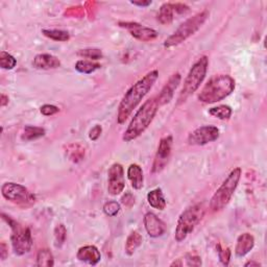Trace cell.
Returning <instances> with one entry per match:
<instances>
[{
	"instance_id": "cell-17",
	"label": "cell",
	"mask_w": 267,
	"mask_h": 267,
	"mask_svg": "<svg viewBox=\"0 0 267 267\" xmlns=\"http://www.w3.org/2000/svg\"><path fill=\"white\" fill-rule=\"evenodd\" d=\"M33 65L35 68L40 69V70H51V69H55L60 67L61 61L53 54L41 53L35 56Z\"/></svg>"
},
{
	"instance_id": "cell-7",
	"label": "cell",
	"mask_w": 267,
	"mask_h": 267,
	"mask_svg": "<svg viewBox=\"0 0 267 267\" xmlns=\"http://www.w3.org/2000/svg\"><path fill=\"white\" fill-rule=\"evenodd\" d=\"M208 66H209V58L207 55L201 56L193 64L189 73L185 78L182 91L179 96V103L185 102L188 97L196 92L197 89L201 87L207 75Z\"/></svg>"
},
{
	"instance_id": "cell-27",
	"label": "cell",
	"mask_w": 267,
	"mask_h": 267,
	"mask_svg": "<svg viewBox=\"0 0 267 267\" xmlns=\"http://www.w3.org/2000/svg\"><path fill=\"white\" fill-rule=\"evenodd\" d=\"M101 68V65L97 63H93L91 61H86V60H81L77 61L75 64V69L81 73L85 74H90L94 72L97 69Z\"/></svg>"
},
{
	"instance_id": "cell-40",
	"label": "cell",
	"mask_w": 267,
	"mask_h": 267,
	"mask_svg": "<svg viewBox=\"0 0 267 267\" xmlns=\"http://www.w3.org/2000/svg\"><path fill=\"white\" fill-rule=\"evenodd\" d=\"M261 264L259 262H256V261H249V262H246L244 264L245 267H249V266H260Z\"/></svg>"
},
{
	"instance_id": "cell-9",
	"label": "cell",
	"mask_w": 267,
	"mask_h": 267,
	"mask_svg": "<svg viewBox=\"0 0 267 267\" xmlns=\"http://www.w3.org/2000/svg\"><path fill=\"white\" fill-rule=\"evenodd\" d=\"M1 193L5 200L16 205L31 206L35 203V196L20 184L4 183L1 187Z\"/></svg>"
},
{
	"instance_id": "cell-6",
	"label": "cell",
	"mask_w": 267,
	"mask_h": 267,
	"mask_svg": "<svg viewBox=\"0 0 267 267\" xmlns=\"http://www.w3.org/2000/svg\"><path fill=\"white\" fill-rule=\"evenodd\" d=\"M204 215L205 208L202 204H196L187 208L177 219L174 231V239L177 242L184 241L187 236L191 234L195 226L200 223Z\"/></svg>"
},
{
	"instance_id": "cell-13",
	"label": "cell",
	"mask_w": 267,
	"mask_h": 267,
	"mask_svg": "<svg viewBox=\"0 0 267 267\" xmlns=\"http://www.w3.org/2000/svg\"><path fill=\"white\" fill-rule=\"evenodd\" d=\"M118 25L126 29L132 37L142 42L154 41L155 39H157L158 35H159L155 29L137 22H118Z\"/></svg>"
},
{
	"instance_id": "cell-15",
	"label": "cell",
	"mask_w": 267,
	"mask_h": 267,
	"mask_svg": "<svg viewBox=\"0 0 267 267\" xmlns=\"http://www.w3.org/2000/svg\"><path fill=\"white\" fill-rule=\"evenodd\" d=\"M182 80V76L180 73H174L170 76L169 80L163 87L161 93L157 97V101L159 106H164L168 103H170L173 97V93L176 90V88L179 87Z\"/></svg>"
},
{
	"instance_id": "cell-16",
	"label": "cell",
	"mask_w": 267,
	"mask_h": 267,
	"mask_svg": "<svg viewBox=\"0 0 267 267\" xmlns=\"http://www.w3.org/2000/svg\"><path fill=\"white\" fill-rule=\"evenodd\" d=\"M76 258L81 262L90 265H96L102 260V254L94 245L82 246L76 253Z\"/></svg>"
},
{
	"instance_id": "cell-1",
	"label": "cell",
	"mask_w": 267,
	"mask_h": 267,
	"mask_svg": "<svg viewBox=\"0 0 267 267\" xmlns=\"http://www.w3.org/2000/svg\"><path fill=\"white\" fill-rule=\"evenodd\" d=\"M159 77V71L152 70L146 73L139 81L135 83L122 97L118 107L117 122L122 124L131 116L137 106L141 103L145 95L152 90L155 83Z\"/></svg>"
},
{
	"instance_id": "cell-31",
	"label": "cell",
	"mask_w": 267,
	"mask_h": 267,
	"mask_svg": "<svg viewBox=\"0 0 267 267\" xmlns=\"http://www.w3.org/2000/svg\"><path fill=\"white\" fill-rule=\"evenodd\" d=\"M119 211H120V205L115 201L107 202L104 206V212L106 213V215L110 217L116 216L118 213H119Z\"/></svg>"
},
{
	"instance_id": "cell-5",
	"label": "cell",
	"mask_w": 267,
	"mask_h": 267,
	"mask_svg": "<svg viewBox=\"0 0 267 267\" xmlns=\"http://www.w3.org/2000/svg\"><path fill=\"white\" fill-rule=\"evenodd\" d=\"M209 15H210L209 11L205 9V11L188 19V20H186L184 23L180 25V27L177 28L171 36L166 39L163 44L164 47L170 48L185 42L187 39H189L196 32H199V29L205 24L207 19L209 18Z\"/></svg>"
},
{
	"instance_id": "cell-3",
	"label": "cell",
	"mask_w": 267,
	"mask_h": 267,
	"mask_svg": "<svg viewBox=\"0 0 267 267\" xmlns=\"http://www.w3.org/2000/svg\"><path fill=\"white\" fill-rule=\"evenodd\" d=\"M236 87L235 80L226 74L216 75L208 82L199 94V101L204 104L218 103L231 95Z\"/></svg>"
},
{
	"instance_id": "cell-4",
	"label": "cell",
	"mask_w": 267,
	"mask_h": 267,
	"mask_svg": "<svg viewBox=\"0 0 267 267\" xmlns=\"http://www.w3.org/2000/svg\"><path fill=\"white\" fill-rule=\"evenodd\" d=\"M241 174V168L236 167L226 176V179L222 182L218 189L216 190L210 201V209L213 212H219L229 205L237 187H238Z\"/></svg>"
},
{
	"instance_id": "cell-8",
	"label": "cell",
	"mask_w": 267,
	"mask_h": 267,
	"mask_svg": "<svg viewBox=\"0 0 267 267\" xmlns=\"http://www.w3.org/2000/svg\"><path fill=\"white\" fill-rule=\"evenodd\" d=\"M2 219L7 222V224L11 226L12 235H11V241L13 251L17 256H23L31 251L33 246V238H32V232L29 227H24L21 224H19L15 220H13L11 217L6 216L5 214H1Z\"/></svg>"
},
{
	"instance_id": "cell-11",
	"label": "cell",
	"mask_w": 267,
	"mask_h": 267,
	"mask_svg": "<svg viewBox=\"0 0 267 267\" xmlns=\"http://www.w3.org/2000/svg\"><path fill=\"white\" fill-rule=\"evenodd\" d=\"M125 187L124 169L121 164L114 163L107 171V192L116 196L123 192Z\"/></svg>"
},
{
	"instance_id": "cell-20",
	"label": "cell",
	"mask_w": 267,
	"mask_h": 267,
	"mask_svg": "<svg viewBox=\"0 0 267 267\" xmlns=\"http://www.w3.org/2000/svg\"><path fill=\"white\" fill-rule=\"evenodd\" d=\"M147 202L154 209L163 211L166 208V201L161 188H156L147 193Z\"/></svg>"
},
{
	"instance_id": "cell-19",
	"label": "cell",
	"mask_w": 267,
	"mask_h": 267,
	"mask_svg": "<svg viewBox=\"0 0 267 267\" xmlns=\"http://www.w3.org/2000/svg\"><path fill=\"white\" fill-rule=\"evenodd\" d=\"M127 177L130 180L132 187L136 190H140L143 187V171L138 164H131L127 168Z\"/></svg>"
},
{
	"instance_id": "cell-35",
	"label": "cell",
	"mask_w": 267,
	"mask_h": 267,
	"mask_svg": "<svg viewBox=\"0 0 267 267\" xmlns=\"http://www.w3.org/2000/svg\"><path fill=\"white\" fill-rule=\"evenodd\" d=\"M102 132H103V128L101 125H95L92 130L90 131V133H89V138H90V139L92 141H96L98 138L101 137L102 135Z\"/></svg>"
},
{
	"instance_id": "cell-37",
	"label": "cell",
	"mask_w": 267,
	"mask_h": 267,
	"mask_svg": "<svg viewBox=\"0 0 267 267\" xmlns=\"http://www.w3.org/2000/svg\"><path fill=\"white\" fill-rule=\"evenodd\" d=\"M7 245L5 244V242H1L0 243V258H1V260H5L6 257L8 255V252H7Z\"/></svg>"
},
{
	"instance_id": "cell-26",
	"label": "cell",
	"mask_w": 267,
	"mask_h": 267,
	"mask_svg": "<svg viewBox=\"0 0 267 267\" xmlns=\"http://www.w3.org/2000/svg\"><path fill=\"white\" fill-rule=\"evenodd\" d=\"M42 34L45 37L52 39V40L60 42H65L70 39L69 33L66 31H62V29H43Z\"/></svg>"
},
{
	"instance_id": "cell-29",
	"label": "cell",
	"mask_w": 267,
	"mask_h": 267,
	"mask_svg": "<svg viewBox=\"0 0 267 267\" xmlns=\"http://www.w3.org/2000/svg\"><path fill=\"white\" fill-rule=\"evenodd\" d=\"M77 55L86 57V58H90V60H93V61H97L103 57V53L101 49H97V48H87V49H81V51H78Z\"/></svg>"
},
{
	"instance_id": "cell-14",
	"label": "cell",
	"mask_w": 267,
	"mask_h": 267,
	"mask_svg": "<svg viewBox=\"0 0 267 267\" xmlns=\"http://www.w3.org/2000/svg\"><path fill=\"white\" fill-rule=\"evenodd\" d=\"M143 222L148 236H151L152 238L161 237L166 231L165 223L156 214L152 212H148L144 215Z\"/></svg>"
},
{
	"instance_id": "cell-38",
	"label": "cell",
	"mask_w": 267,
	"mask_h": 267,
	"mask_svg": "<svg viewBox=\"0 0 267 267\" xmlns=\"http://www.w3.org/2000/svg\"><path fill=\"white\" fill-rule=\"evenodd\" d=\"M132 4L134 5H138V6H148V5H151L153 2L151 1V0H147V1H131Z\"/></svg>"
},
{
	"instance_id": "cell-12",
	"label": "cell",
	"mask_w": 267,
	"mask_h": 267,
	"mask_svg": "<svg viewBox=\"0 0 267 267\" xmlns=\"http://www.w3.org/2000/svg\"><path fill=\"white\" fill-rule=\"evenodd\" d=\"M171 147H172V137L166 136L162 138L159 143V146H158V151L153 163L152 167L153 173H159L164 169L168 163V160H169L170 158Z\"/></svg>"
},
{
	"instance_id": "cell-39",
	"label": "cell",
	"mask_w": 267,
	"mask_h": 267,
	"mask_svg": "<svg viewBox=\"0 0 267 267\" xmlns=\"http://www.w3.org/2000/svg\"><path fill=\"white\" fill-rule=\"evenodd\" d=\"M8 104V96L1 94L0 95V107H5Z\"/></svg>"
},
{
	"instance_id": "cell-24",
	"label": "cell",
	"mask_w": 267,
	"mask_h": 267,
	"mask_svg": "<svg viewBox=\"0 0 267 267\" xmlns=\"http://www.w3.org/2000/svg\"><path fill=\"white\" fill-rule=\"evenodd\" d=\"M36 265L40 267H53L54 265V259H53V253L47 249L39 251L37 255Z\"/></svg>"
},
{
	"instance_id": "cell-21",
	"label": "cell",
	"mask_w": 267,
	"mask_h": 267,
	"mask_svg": "<svg viewBox=\"0 0 267 267\" xmlns=\"http://www.w3.org/2000/svg\"><path fill=\"white\" fill-rule=\"evenodd\" d=\"M143 238L139 232L134 231L132 232L126 238L125 245H124V251L127 256H132L134 253L137 251L138 247L142 244Z\"/></svg>"
},
{
	"instance_id": "cell-25",
	"label": "cell",
	"mask_w": 267,
	"mask_h": 267,
	"mask_svg": "<svg viewBox=\"0 0 267 267\" xmlns=\"http://www.w3.org/2000/svg\"><path fill=\"white\" fill-rule=\"evenodd\" d=\"M232 113H233L232 107L229 106H225V105L214 107H211L209 110V114L211 116L217 118V119H220V120L230 119L231 116H232Z\"/></svg>"
},
{
	"instance_id": "cell-23",
	"label": "cell",
	"mask_w": 267,
	"mask_h": 267,
	"mask_svg": "<svg viewBox=\"0 0 267 267\" xmlns=\"http://www.w3.org/2000/svg\"><path fill=\"white\" fill-rule=\"evenodd\" d=\"M174 9L172 3H164L161 7L159 14H158V20L161 24H170L173 20Z\"/></svg>"
},
{
	"instance_id": "cell-34",
	"label": "cell",
	"mask_w": 267,
	"mask_h": 267,
	"mask_svg": "<svg viewBox=\"0 0 267 267\" xmlns=\"http://www.w3.org/2000/svg\"><path fill=\"white\" fill-rule=\"evenodd\" d=\"M186 263L188 266H201L202 259H201V257L196 256V255L188 254L186 256Z\"/></svg>"
},
{
	"instance_id": "cell-33",
	"label": "cell",
	"mask_w": 267,
	"mask_h": 267,
	"mask_svg": "<svg viewBox=\"0 0 267 267\" xmlns=\"http://www.w3.org/2000/svg\"><path fill=\"white\" fill-rule=\"evenodd\" d=\"M40 112L44 116H53V115L60 112V108L53 105H44L40 107Z\"/></svg>"
},
{
	"instance_id": "cell-36",
	"label": "cell",
	"mask_w": 267,
	"mask_h": 267,
	"mask_svg": "<svg viewBox=\"0 0 267 267\" xmlns=\"http://www.w3.org/2000/svg\"><path fill=\"white\" fill-rule=\"evenodd\" d=\"M174 12L179 14H185L187 12H189V6L183 4V3H172Z\"/></svg>"
},
{
	"instance_id": "cell-18",
	"label": "cell",
	"mask_w": 267,
	"mask_h": 267,
	"mask_svg": "<svg viewBox=\"0 0 267 267\" xmlns=\"http://www.w3.org/2000/svg\"><path fill=\"white\" fill-rule=\"evenodd\" d=\"M255 246V238L254 236L250 233H243L241 234L235 246V254L237 257H244L249 254Z\"/></svg>"
},
{
	"instance_id": "cell-32",
	"label": "cell",
	"mask_w": 267,
	"mask_h": 267,
	"mask_svg": "<svg viewBox=\"0 0 267 267\" xmlns=\"http://www.w3.org/2000/svg\"><path fill=\"white\" fill-rule=\"evenodd\" d=\"M217 251H218V257L220 262L224 265L227 266L230 264L231 260V251L229 247H221L220 244L217 245Z\"/></svg>"
},
{
	"instance_id": "cell-2",
	"label": "cell",
	"mask_w": 267,
	"mask_h": 267,
	"mask_svg": "<svg viewBox=\"0 0 267 267\" xmlns=\"http://www.w3.org/2000/svg\"><path fill=\"white\" fill-rule=\"evenodd\" d=\"M159 107L160 106L158 104L156 97H152L146 101L137 111L130 124H128L122 137L123 141L131 142L139 138L153 122Z\"/></svg>"
},
{
	"instance_id": "cell-28",
	"label": "cell",
	"mask_w": 267,
	"mask_h": 267,
	"mask_svg": "<svg viewBox=\"0 0 267 267\" xmlns=\"http://www.w3.org/2000/svg\"><path fill=\"white\" fill-rule=\"evenodd\" d=\"M17 65V60L8 53L1 52L0 53V67L5 70H12Z\"/></svg>"
},
{
	"instance_id": "cell-10",
	"label": "cell",
	"mask_w": 267,
	"mask_h": 267,
	"mask_svg": "<svg viewBox=\"0 0 267 267\" xmlns=\"http://www.w3.org/2000/svg\"><path fill=\"white\" fill-rule=\"evenodd\" d=\"M219 138V130L214 125H204L197 127L188 136L190 145H206Z\"/></svg>"
},
{
	"instance_id": "cell-41",
	"label": "cell",
	"mask_w": 267,
	"mask_h": 267,
	"mask_svg": "<svg viewBox=\"0 0 267 267\" xmlns=\"http://www.w3.org/2000/svg\"><path fill=\"white\" fill-rule=\"evenodd\" d=\"M170 266H183V263H182V260L181 259H177L176 261L172 262L170 264Z\"/></svg>"
},
{
	"instance_id": "cell-30",
	"label": "cell",
	"mask_w": 267,
	"mask_h": 267,
	"mask_svg": "<svg viewBox=\"0 0 267 267\" xmlns=\"http://www.w3.org/2000/svg\"><path fill=\"white\" fill-rule=\"evenodd\" d=\"M67 230L64 224H57L54 229V245L61 247L66 241Z\"/></svg>"
},
{
	"instance_id": "cell-22",
	"label": "cell",
	"mask_w": 267,
	"mask_h": 267,
	"mask_svg": "<svg viewBox=\"0 0 267 267\" xmlns=\"http://www.w3.org/2000/svg\"><path fill=\"white\" fill-rule=\"evenodd\" d=\"M45 135V130L43 127L33 126V125H26L24 127L23 134L21 136V139L23 141H33L39 139Z\"/></svg>"
}]
</instances>
